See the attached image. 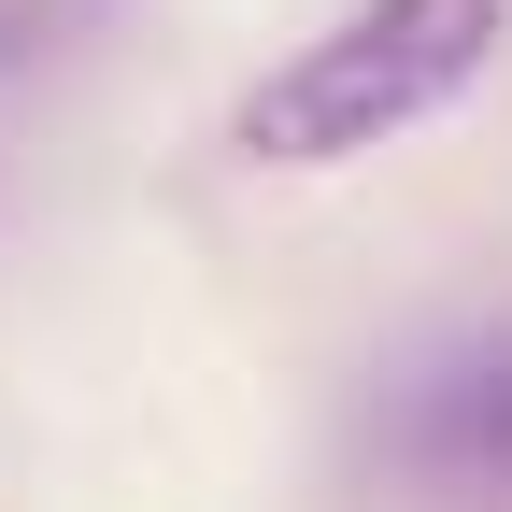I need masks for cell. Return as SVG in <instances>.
Listing matches in <instances>:
<instances>
[{
    "label": "cell",
    "instance_id": "cell-2",
    "mask_svg": "<svg viewBox=\"0 0 512 512\" xmlns=\"http://www.w3.org/2000/svg\"><path fill=\"white\" fill-rule=\"evenodd\" d=\"M370 441H384V470H413V484H441V498L512 484V328H470V342L399 356Z\"/></svg>",
    "mask_w": 512,
    "mask_h": 512
},
{
    "label": "cell",
    "instance_id": "cell-1",
    "mask_svg": "<svg viewBox=\"0 0 512 512\" xmlns=\"http://www.w3.org/2000/svg\"><path fill=\"white\" fill-rule=\"evenodd\" d=\"M512 43V0H356V15H328L299 57H271V72L242 86L228 143L256 171H342L370 143H399V128L456 114Z\"/></svg>",
    "mask_w": 512,
    "mask_h": 512
}]
</instances>
